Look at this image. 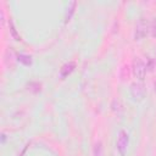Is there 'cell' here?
<instances>
[{
  "mask_svg": "<svg viewBox=\"0 0 156 156\" xmlns=\"http://www.w3.org/2000/svg\"><path fill=\"white\" fill-rule=\"evenodd\" d=\"M111 107H112V111L117 116H121L122 115V112H123V105H122V102H121L119 99H115L112 101V104H111Z\"/></svg>",
  "mask_w": 156,
  "mask_h": 156,
  "instance_id": "7",
  "label": "cell"
},
{
  "mask_svg": "<svg viewBox=\"0 0 156 156\" xmlns=\"http://www.w3.org/2000/svg\"><path fill=\"white\" fill-rule=\"evenodd\" d=\"M1 139H2V140H1V141H2V143H5V139H6V135H5V134H4V133H2V134H1Z\"/></svg>",
  "mask_w": 156,
  "mask_h": 156,
  "instance_id": "13",
  "label": "cell"
},
{
  "mask_svg": "<svg viewBox=\"0 0 156 156\" xmlns=\"http://www.w3.org/2000/svg\"><path fill=\"white\" fill-rule=\"evenodd\" d=\"M76 68V62L74 61H68L66 62L61 68H60V77L63 79V78H67Z\"/></svg>",
  "mask_w": 156,
  "mask_h": 156,
  "instance_id": "5",
  "label": "cell"
},
{
  "mask_svg": "<svg viewBox=\"0 0 156 156\" xmlns=\"http://www.w3.org/2000/svg\"><path fill=\"white\" fill-rule=\"evenodd\" d=\"M150 32V21L146 17H140L134 28V40H143Z\"/></svg>",
  "mask_w": 156,
  "mask_h": 156,
  "instance_id": "1",
  "label": "cell"
},
{
  "mask_svg": "<svg viewBox=\"0 0 156 156\" xmlns=\"http://www.w3.org/2000/svg\"><path fill=\"white\" fill-rule=\"evenodd\" d=\"M93 151H94V156H101L102 155V144H101V141L95 143Z\"/></svg>",
  "mask_w": 156,
  "mask_h": 156,
  "instance_id": "11",
  "label": "cell"
},
{
  "mask_svg": "<svg viewBox=\"0 0 156 156\" xmlns=\"http://www.w3.org/2000/svg\"><path fill=\"white\" fill-rule=\"evenodd\" d=\"M128 144H129V135H128V133L126 130H121L119 134H118V138H117V143H116V147H117L118 152L121 154V156L126 155Z\"/></svg>",
  "mask_w": 156,
  "mask_h": 156,
  "instance_id": "3",
  "label": "cell"
},
{
  "mask_svg": "<svg viewBox=\"0 0 156 156\" xmlns=\"http://www.w3.org/2000/svg\"><path fill=\"white\" fill-rule=\"evenodd\" d=\"M154 90H155V94H156V80H155V83H154Z\"/></svg>",
  "mask_w": 156,
  "mask_h": 156,
  "instance_id": "14",
  "label": "cell"
},
{
  "mask_svg": "<svg viewBox=\"0 0 156 156\" xmlns=\"http://www.w3.org/2000/svg\"><path fill=\"white\" fill-rule=\"evenodd\" d=\"M76 6H77V2H76V1H72V2L68 4V6H67V11H66V15H65V22H66V23L71 20L72 15L74 13V11H76Z\"/></svg>",
  "mask_w": 156,
  "mask_h": 156,
  "instance_id": "8",
  "label": "cell"
},
{
  "mask_svg": "<svg viewBox=\"0 0 156 156\" xmlns=\"http://www.w3.org/2000/svg\"><path fill=\"white\" fill-rule=\"evenodd\" d=\"M132 74L139 80L143 82L145 76H146V63L140 58V57H135L132 62Z\"/></svg>",
  "mask_w": 156,
  "mask_h": 156,
  "instance_id": "2",
  "label": "cell"
},
{
  "mask_svg": "<svg viewBox=\"0 0 156 156\" xmlns=\"http://www.w3.org/2000/svg\"><path fill=\"white\" fill-rule=\"evenodd\" d=\"M150 34L152 38H156V17L150 22Z\"/></svg>",
  "mask_w": 156,
  "mask_h": 156,
  "instance_id": "12",
  "label": "cell"
},
{
  "mask_svg": "<svg viewBox=\"0 0 156 156\" xmlns=\"http://www.w3.org/2000/svg\"><path fill=\"white\" fill-rule=\"evenodd\" d=\"M9 28H10V34L12 35V38H13L15 40H17V41H21V40H22V38H21V35L17 33L16 27H15V24H13V22H12V20H11V18L9 20Z\"/></svg>",
  "mask_w": 156,
  "mask_h": 156,
  "instance_id": "10",
  "label": "cell"
},
{
  "mask_svg": "<svg viewBox=\"0 0 156 156\" xmlns=\"http://www.w3.org/2000/svg\"><path fill=\"white\" fill-rule=\"evenodd\" d=\"M130 95L135 100H143L145 96V87L143 82H134L130 85Z\"/></svg>",
  "mask_w": 156,
  "mask_h": 156,
  "instance_id": "4",
  "label": "cell"
},
{
  "mask_svg": "<svg viewBox=\"0 0 156 156\" xmlns=\"http://www.w3.org/2000/svg\"><path fill=\"white\" fill-rule=\"evenodd\" d=\"M17 61L21 62L22 65L24 66H30L33 63V58L30 55H27V54H18L17 55Z\"/></svg>",
  "mask_w": 156,
  "mask_h": 156,
  "instance_id": "6",
  "label": "cell"
},
{
  "mask_svg": "<svg viewBox=\"0 0 156 156\" xmlns=\"http://www.w3.org/2000/svg\"><path fill=\"white\" fill-rule=\"evenodd\" d=\"M130 74H132V68H130L128 65H124V66L121 68V71H119V77H121L122 80L129 79Z\"/></svg>",
  "mask_w": 156,
  "mask_h": 156,
  "instance_id": "9",
  "label": "cell"
}]
</instances>
